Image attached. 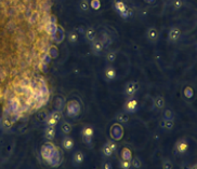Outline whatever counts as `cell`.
<instances>
[{"label": "cell", "mask_w": 197, "mask_h": 169, "mask_svg": "<svg viewBox=\"0 0 197 169\" xmlns=\"http://www.w3.org/2000/svg\"><path fill=\"white\" fill-rule=\"evenodd\" d=\"M59 120H60V113H57V112L51 113V114L48 116L47 123L49 126H54L55 123H57Z\"/></svg>", "instance_id": "cell-1"}, {"label": "cell", "mask_w": 197, "mask_h": 169, "mask_svg": "<svg viewBox=\"0 0 197 169\" xmlns=\"http://www.w3.org/2000/svg\"><path fill=\"white\" fill-rule=\"evenodd\" d=\"M137 83L130 82V83H128L127 86H126V91H124V92H126V94H127V95L132 96L133 94L137 92Z\"/></svg>", "instance_id": "cell-2"}, {"label": "cell", "mask_w": 197, "mask_h": 169, "mask_svg": "<svg viewBox=\"0 0 197 169\" xmlns=\"http://www.w3.org/2000/svg\"><path fill=\"white\" fill-rule=\"evenodd\" d=\"M180 36H181V31H180L178 28H176V27L169 31V39H170L171 41H176V40H179Z\"/></svg>", "instance_id": "cell-3"}, {"label": "cell", "mask_w": 197, "mask_h": 169, "mask_svg": "<svg viewBox=\"0 0 197 169\" xmlns=\"http://www.w3.org/2000/svg\"><path fill=\"white\" fill-rule=\"evenodd\" d=\"M147 38L150 39L152 42H155L158 38V32L155 28H150L147 31Z\"/></svg>", "instance_id": "cell-4"}, {"label": "cell", "mask_w": 197, "mask_h": 169, "mask_svg": "<svg viewBox=\"0 0 197 169\" xmlns=\"http://www.w3.org/2000/svg\"><path fill=\"white\" fill-rule=\"evenodd\" d=\"M92 135H93V131H92V128L90 127H86L85 129L82 131V136L86 138V141H89L90 140V138L92 137Z\"/></svg>", "instance_id": "cell-5"}, {"label": "cell", "mask_w": 197, "mask_h": 169, "mask_svg": "<svg viewBox=\"0 0 197 169\" xmlns=\"http://www.w3.org/2000/svg\"><path fill=\"white\" fill-rule=\"evenodd\" d=\"M86 37H87V39H88V40L93 41V40H95V38H96L95 31H94L92 28H89L88 30H87V32H86Z\"/></svg>", "instance_id": "cell-6"}, {"label": "cell", "mask_w": 197, "mask_h": 169, "mask_svg": "<svg viewBox=\"0 0 197 169\" xmlns=\"http://www.w3.org/2000/svg\"><path fill=\"white\" fill-rule=\"evenodd\" d=\"M74 146V141L72 138H65L64 141H63V146L65 149H67V150H70V149L73 148Z\"/></svg>", "instance_id": "cell-7"}, {"label": "cell", "mask_w": 197, "mask_h": 169, "mask_svg": "<svg viewBox=\"0 0 197 169\" xmlns=\"http://www.w3.org/2000/svg\"><path fill=\"white\" fill-rule=\"evenodd\" d=\"M83 161V154L81 152H77L74 154V163L76 164H81Z\"/></svg>", "instance_id": "cell-8"}, {"label": "cell", "mask_w": 197, "mask_h": 169, "mask_svg": "<svg viewBox=\"0 0 197 169\" xmlns=\"http://www.w3.org/2000/svg\"><path fill=\"white\" fill-rule=\"evenodd\" d=\"M46 29H47V32L50 33V35H53V33L57 31V27H55L54 24L51 23V22H49V23L47 24V26H46Z\"/></svg>", "instance_id": "cell-9"}, {"label": "cell", "mask_w": 197, "mask_h": 169, "mask_svg": "<svg viewBox=\"0 0 197 169\" xmlns=\"http://www.w3.org/2000/svg\"><path fill=\"white\" fill-rule=\"evenodd\" d=\"M105 75H106L107 79L113 80L115 78V75H116V72H115V70L113 68H107L106 71H105Z\"/></svg>", "instance_id": "cell-10"}, {"label": "cell", "mask_w": 197, "mask_h": 169, "mask_svg": "<svg viewBox=\"0 0 197 169\" xmlns=\"http://www.w3.org/2000/svg\"><path fill=\"white\" fill-rule=\"evenodd\" d=\"M54 128H53V126H49V128H47V131H46V137H47L48 139H52L53 137H54Z\"/></svg>", "instance_id": "cell-11"}, {"label": "cell", "mask_w": 197, "mask_h": 169, "mask_svg": "<svg viewBox=\"0 0 197 169\" xmlns=\"http://www.w3.org/2000/svg\"><path fill=\"white\" fill-rule=\"evenodd\" d=\"M116 7H117V10L119 11L121 14H124V12H126V11H127V10H126V7H124V5L121 2V1H118V0H117V1H116Z\"/></svg>", "instance_id": "cell-12"}, {"label": "cell", "mask_w": 197, "mask_h": 169, "mask_svg": "<svg viewBox=\"0 0 197 169\" xmlns=\"http://www.w3.org/2000/svg\"><path fill=\"white\" fill-rule=\"evenodd\" d=\"M92 49L95 53H98V52L102 50V42L101 41H95L93 44H92Z\"/></svg>", "instance_id": "cell-13"}, {"label": "cell", "mask_w": 197, "mask_h": 169, "mask_svg": "<svg viewBox=\"0 0 197 169\" xmlns=\"http://www.w3.org/2000/svg\"><path fill=\"white\" fill-rule=\"evenodd\" d=\"M135 107H137V103H135L134 100H130L129 103H127V109L128 111H133L135 109Z\"/></svg>", "instance_id": "cell-14"}, {"label": "cell", "mask_w": 197, "mask_h": 169, "mask_svg": "<svg viewBox=\"0 0 197 169\" xmlns=\"http://www.w3.org/2000/svg\"><path fill=\"white\" fill-rule=\"evenodd\" d=\"M155 105H156V107H157V108H163V105H165V101H163V99L161 97H158V98H156Z\"/></svg>", "instance_id": "cell-15"}, {"label": "cell", "mask_w": 197, "mask_h": 169, "mask_svg": "<svg viewBox=\"0 0 197 169\" xmlns=\"http://www.w3.org/2000/svg\"><path fill=\"white\" fill-rule=\"evenodd\" d=\"M80 5V9H81L82 11H87V10L89 9V5H88V2H87L86 0H82V1H81L80 5Z\"/></svg>", "instance_id": "cell-16"}, {"label": "cell", "mask_w": 197, "mask_h": 169, "mask_svg": "<svg viewBox=\"0 0 197 169\" xmlns=\"http://www.w3.org/2000/svg\"><path fill=\"white\" fill-rule=\"evenodd\" d=\"M62 131H64L65 134H69L70 133V126L69 124H63L62 125Z\"/></svg>", "instance_id": "cell-17"}, {"label": "cell", "mask_w": 197, "mask_h": 169, "mask_svg": "<svg viewBox=\"0 0 197 169\" xmlns=\"http://www.w3.org/2000/svg\"><path fill=\"white\" fill-rule=\"evenodd\" d=\"M68 38H69V41L70 42H75L76 40H77V35L76 33H74V32H70L69 33V36H68Z\"/></svg>", "instance_id": "cell-18"}, {"label": "cell", "mask_w": 197, "mask_h": 169, "mask_svg": "<svg viewBox=\"0 0 197 169\" xmlns=\"http://www.w3.org/2000/svg\"><path fill=\"white\" fill-rule=\"evenodd\" d=\"M115 57H116V55H115V53H108L107 54V60H109V62H114Z\"/></svg>", "instance_id": "cell-19"}, {"label": "cell", "mask_w": 197, "mask_h": 169, "mask_svg": "<svg viewBox=\"0 0 197 169\" xmlns=\"http://www.w3.org/2000/svg\"><path fill=\"white\" fill-rule=\"evenodd\" d=\"M187 146L184 143V142H181V144H180V148H178V150H179L180 152H184L185 150H186Z\"/></svg>", "instance_id": "cell-20"}, {"label": "cell", "mask_w": 197, "mask_h": 169, "mask_svg": "<svg viewBox=\"0 0 197 169\" xmlns=\"http://www.w3.org/2000/svg\"><path fill=\"white\" fill-rule=\"evenodd\" d=\"M118 120H119L120 122H127L128 116L126 115V114H120V115L118 116Z\"/></svg>", "instance_id": "cell-21"}, {"label": "cell", "mask_w": 197, "mask_h": 169, "mask_svg": "<svg viewBox=\"0 0 197 169\" xmlns=\"http://www.w3.org/2000/svg\"><path fill=\"white\" fill-rule=\"evenodd\" d=\"M181 5H182V1H181V0H174V3H173L174 9L180 8V7H181Z\"/></svg>", "instance_id": "cell-22"}, {"label": "cell", "mask_w": 197, "mask_h": 169, "mask_svg": "<svg viewBox=\"0 0 197 169\" xmlns=\"http://www.w3.org/2000/svg\"><path fill=\"white\" fill-rule=\"evenodd\" d=\"M172 126H173V122H172V121H167L165 127H166L167 129H170V128H172Z\"/></svg>", "instance_id": "cell-23"}, {"label": "cell", "mask_w": 197, "mask_h": 169, "mask_svg": "<svg viewBox=\"0 0 197 169\" xmlns=\"http://www.w3.org/2000/svg\"><path fill=\"white\" fill-rule=\"evenodd\" d=\"M166 118H172V112L171 111H166Z\"/></svg>", "instance_id": "cell-24"}, {"label": "cell", "mask_w": 197, "mask_h": 169, "mask_svg": "<svg viewBox=\"0 0 197 169\" xmlns=\"http://www.w3.org/2000/svg\"><path fill=\"white\" fill-rule=\"evenodd\" d=\"M133 164H134V166H137V167H140V163H139V161H135L134 159V161H133Z\"/></svg>", "instance_id": "cell-25"}, {"label": "cell", "mask_w": 197, "mask_h": 169, "mask_svg": "<svg viewBox=\"0 0 197 169\" xmlns=\"http://www.w3.org/2000/svg\"><path fill=\"white\" fill-rule=\"evenodd\" d=\"M122 164H124V165H122V166H124V167H128V166H129V164H128V161H122Z\"/></svg>", "instance_id": "cell-26"}, {"label": "cell", "mask_w": 197, "mask_h": 169, "mask_svg": "<svg viewBox=\"0 0 197 169\" xmlns=\"http://www.w3.org/2000/svg\"><path fill=\"white\" fill-rule=\"evenodd\" d=\"M145 1H146L147 3H153L154 1H155V0H145Z\"/></svg>", "instance_id": "cell-27"}]
</instances>
